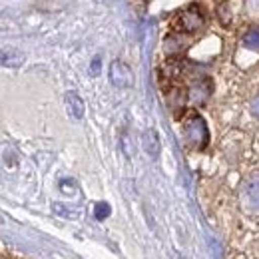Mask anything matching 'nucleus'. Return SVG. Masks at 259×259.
<instances>
[{
    "label": "nucleus",
    "mask_w": 259,
    "mask_h": 259,
    "mask_svg": "<svg viewBox=\"0 0 259 259\" xmlns=\"http://www.w3.org/2000/svg\"><path fill=\"white\" fill-rule=\"evenodd\" d=\"M205 24V18H203V12L197 8V6H188L184 10H180L174 18V28L180 34H194L197 30H201Z\"/></svg>",
    "instance_id": "obj_1"
},
{
    "label": "nucleus",
    "mask_w": 259,
    "mask_h": 259,
    "mask_svg": "<svg viewBox=\"0 0 259 259\" xmlns=\"http://www.w3.org/2000/svg\"><path fill=\"white\" fill-rule=\"evenodd\" d=\"M184 138L186 142L195 148V150H201L207 146V140H209V132H207V126L203 122L201 116L197 114H192L186 122H184Z\"/></svg>",
    "instance_id": "obj_2"
},
{
    "label": "nucleus",
    "mask_w": 259,
    "mask_h": 259,
    "mask_svg": "<svg viewBox=\"0 0 259 259\" xmlns=\"http://www.w3.org/2000/svg\"><path fill=\"white\" fill-rule=\"evenodd\" d=\"M110 82L116 88H132L134 86V72L122 60H116L110 66Z\"/></svg>",
    "instance_id": "obj_3"
},
{
    "label": "nucleus",
    "mask_w": 259,
    "mask_h": 259,
    "mask_svg": "<svg viewBox=\"0 0 259 259\" xmlns=\"http://www.w3.org/2000/svg\"><path fill=\"white\" fill-rule=\"evenodd\" d=\"M243 201L247 203V207L251 211H257L259 213V171L253 174L245 186H243Z\"/></svg>",
    "instance_id": "obj_4"
},
{
    "label": "nucleus",
    "mask_w": 259,
    "mask_h": 259,
    "mask_svg": "<svg viewBox=\"0 0 259 259\" xmlns=\"http://www.w3.org/2000/svg\"><path fill=\"white\" fill-rule=\"evenodd\" d=\"M209 92H211V86H209L207 80H195L188 90V100H192L194 104H201V102L207 100Z\"/></svg>",
    "instance_id": "obj_5"
},
{
    "label": "nucleus",
    "mask_w": 259,
    "mask_h": 259,
    "mask_svg": "<svg viewBox=\"0 0 259 259\" xmlns=\"http://www.w3.org/2000/svg\"><path fill=\"white\" fill-rule=\"evenodd\" d=\"M66 108H68V114L76 120H82L84 118V112H86V106L82 102V98L78 96L76 92H68L66 94Z\"/></svg>",
    "instance_id": "obj_6"
},
{
    "label": "nucleus",
    "mask_w": 259,
    "mask_h": 259,
    "mask_svg": "<svg viewBox=\"0 0 259 259\" xmlns=\"http://www.w3.org/2000/svg\"><path fill=\"white\" fill-rule=\"evenodd\" d=\"M142 144H144V150H146L152 158H158V154H160V138H158V134H156L154 130H148V132L144 134Z\"/></svg>",
    "instance_id": "obj_7"
},
{
    "label": "nucleus",
    "mask_w": 259,
    "mask_h": 259,
    "mask_svg": "<svg viewBox=\"0 0 259 259\" xmlns=\"http://www.w3.org/2000/svg\"><path fill=\"white\" fill-rule=\"evenodd\" d=\"M243 44H245V48L259 52V26H253V28H249V30L245 32Z\"/></svg>",
    "instance_id": "obj_8"
},
{
    "label": "nucleus",
    "mask_w": 259,
    "mask_h": 259,
    "mask_svg": "<svg viewBox=\"0 0 259 259\" xmlns=\"http://www.w3.org/2000/svg\"><path fill=\"white\" fill-rule=\"evenodd\" d=\"M24 62V56L18 52H0V66H20Z\"/></svg>",
    "instance_id": "obj_9"
},
{
    "label": "nucleus",
    "mask_w": 259,
    "mask_h": 259,
    "mask_svg": "<svg viewBox=\"0 0 259 259\" xmlns=\"http://www.w3.org/2000/svg\"><path fill=\"white\" fill-rule=\"evenodd\" d=\"M94 213H96V220H106L110 215V205L108 203H98Z\"/></svg>",
    "instance_id": "obj_10"
},
{
    "label": "nucleus",
    "mask_w": 259,
    "mask_h": 259,
    "mask_svg": "<svg viewBox=\"0 0 259 259\" xmlns=\"http://www.w3.org/2000/svg\"><path fill=\"white\" fill-rule=\"evenodd\" d=\"M251 112H253V114H255V116L259 118V94L253 98V100H251Z\"/></svg>",
    "instance_id": "obj_11"
}]
</instances>
